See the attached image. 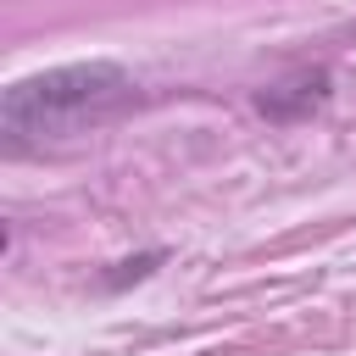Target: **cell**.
Listing matches in <instances>:
<instances>
[{
    "label": "cell",
    "instance_id": "cell-1",
    "mask_svg": "<svg viewBox=\"0 0 356 356\" xmlns=\"http://www.w3.org/2000/svg\"><path fill=\"white\" fill-rule=\"evenodd\" d=\"M134 100V78L117 61H72V67H50L33 78H17L0 100V134L11 150L44 145V139H72L95 122H106L111 111H122Z\"/></svg>",
    "mask_w": 356,
    "mask_h": 356
},
{
    "label": "cell",
    "instance_id": "cell-2",
    "mask_svg": "<svg viewBox=\"0 0 356 356\" xmlns=\"http://www.w3.org/2000/svg\"><path fill=\"white\" fill-rule=\"evenodd\" d=\"M323 95H328V72H300V78H289V83L261 89V111H267V117H295V111L323 106Z\"/></svg>",
    "mask_w": 356,
    "mask_h": 356
}]
</instances>
